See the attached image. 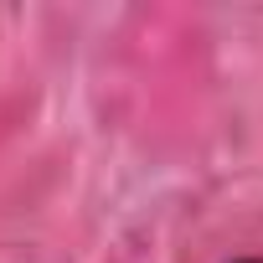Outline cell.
Instances as JSON below:
<instances>
[{"instance_id": "6da1fadb", "label": "cell", "mask_w": 263, "mask_h": 263, "mask_svg": "<svg viewBox=\"0 0 263 263\" xmlns=\"http://www.w3.org/2000/svg\"><path fill=\"white\" fill-rule=\"evenodd\" d=\"M232 263H263V258H232Z\"/></svg>"}]
</instances>
